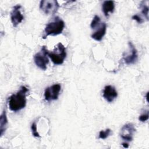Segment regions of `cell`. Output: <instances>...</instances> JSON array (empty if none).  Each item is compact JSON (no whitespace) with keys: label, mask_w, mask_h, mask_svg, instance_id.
<instances>
[{"label":"cell","mask_w":149,"mask_h":149,"mask_svg":"<svg viewBox=\"0 0 149 149\" xmlns=\"http://www.w3.org/2000/svg\"><path fill=\"white\" fill-rule=\"evenodd\" d=\"M29 91V89L26 86H22L20 87L19 91L10 96L8 105L12 111L17 112L25 107L27 101L26 95Z\"/></svg>","instance_id":"6da1fadb"},{"label":"cell","mask_w":149,"mask_h":149,"mask_svg":"<svg viewBox=\"0 0 149 149\" xmlns=\"http://www.w3.org/2000/svg\"><path fill=\"white\" fill-rule=\"evenodd\" d=\"M64 27V21L59 17L56 16L46 25L42 38L45 39L48 36H56L61 34Z\"/></svg>","instance_id":"7a4b0ae2"},{"label":"cell","mask_w":149,"mask_h":149,"mask_svg":"<svg viewBox=\"0 0 149 149\" xmlns=\"http://www.w3.org/2000/svg\"><path fill=\"white\" fill-rule=\"evenodd\" d=\"M47 55L55 65H62L66 56V48L61 42H59L53 51H48Z\"/></svg>","instance_id":"3957f363"},{"label":"cell","mask_w":149,"mask_h":149,"mask_svg":"<svg viewBox=\"0 0 149 149\" xmlns=\"http://www.w3.org/2000/svg\"><path fill=\"white\" fill-rule=\"evenodd\" d=\"M47 48L46 46H42L40 52L35 54L34 60L36 65L42 70H46L47 66L49 63V59L47 57Z\"/></svg>","instance_id":"277c9868"},{"label":"cell","mask_w":149,"mask_h":149,"mask_svg":"<svg viewBox=\"0 0 149 149\" xmlns=\"http://www.w3.org/2000/svg\"><path fill=\"white\" fill-rule=\"evenodd\" d=\"M59 8V5L55 0H43L40 1V8L46 15L55 14Z\"/></svg>","instance_id":"5b68a950"},{"label":"cell","mask_w":149,"mask_h":149,"mask_svg":"<svg viewBox=\"0 0 149 149\" xmlns=\"http://www.w3.org/2000/svg\"><path fill=\"white\" fill-rule=\"evenodd\" d=\"M61 86L59 84H53L45 88L44 91V98L47 101L56 100L58 98Z\"/></svg>","instance_id":"8992f818"},{"label":"cell","mask_w":149,"mask_h":149,"mask_svg":"<svg viewBox=\"0 0 149 149\" xmlns=\"http://www.w3.org/2000/svg\"><path fill=\"white\" fill-rule=\"evenodd\" d=\"M129 52L126 54L123 55V60L127 65L134 63L138 59V54L137 49L134 45L130 41L128 42Z\"/></svg>","instance_id":"52a82bcc"},{"label":"cell","mask_w":149,"mask_h":149,"mask_svg":"<svg viewBox=\"0 0 149 149\" xmlns=\"http://www.w3.org/2000/svg\"><path fill=\"white\" fill-rule=\"evenodd\" d=\"M136 132V129L132 123H127L123 126L120 130V137L127 142L132 141L133 134Z\"/></svg>","instance_id":"ba28073f"},{"label":"cell","mask_w":149,"mask_h":149,"mask_svg":"<svg viewBox=\"0 0 149 149\" xmlns=\"http://www.w3.org/2000/svg\"><path fill=\"white\" fill-rule=\"evenodd\" d=\"M21 6L16 5L13 6L10 12V19L13 27H16L24 19V16L20 12Z\"/></svg>","instance_id":"9c48e42d"},{"label":"cell","mask_w":149,"mask_h":149,"mask_svg":"<svg viewBox=\"0 0 149 149\" xmlns=\"http://www.w3.org/2000/svg\"><path fill=\"white\" fill-rule=\"evenodd\" d=\"M94 29L96 30L91 34V38L98 41H101L107 31V24L101 22Z\"/></svg>","instance_id":"30bf717a"},{"label":"cell","mask_w":149,"mask_h":149,"mask_svg":"<svg viewBox=\"0 0 149 149\" xmlns=\"http://www.w3.org/2000/svg\"><path fill=\"white\" fill-rule=\"evenodd\" d=\"M102 96L106 101L111 102L118 97V92L113 86L107 85L104 88Z\"/></svg>","instance_id":"8fae6325"},{"label":"cell","mask_w":149,"mask_h":149,"mask_svg":"<svg viewBox=\"0 0 149 149\" xmlns=\"http://www.w3.org/2000/svg\"><path fill=\"white\" fill-rule=\"evenodd\" d=\"M114 9L115 4L112 1H105L102 4V10L106 17L109 16V13H113Z\"/></svg>","instance_id":"7c38bea8"},{"label":"cell","mask_w":149,"mask_h":149,"mask_svg":"<svg viewBox=\"0 0 149 149\" xmlns=\"http://www.w3.org/2000/svg\"><path fill=\"white\" fill-rule=\"evenodd\" d=\"M8 125V119L6 116V111L3 110L0 119V134L1 136H2L3 134V133L5 132V130L6 129Z\"/></svg>","instance_id":"4fadbf2b"},{"label":"cell","mask_w":149,"mask_h":149,"mask_svg":"<svg viewBox=\"0 0 149 149\" xmlns=\"http://www.w3.org/2000/svg\"><path fill=\"white\" fill-rule=\"evenodd\" d=\"M140 8L141 9V13L143 14L146 19L148 20V7L144 3V1H142L140 4Z\"/></svg>","instance_id":"5bb4252c"},{"label":"cell","mask_w":149,"mask_h":149,"mask_svg":"<svg viewBox=\"0 0 149 149\" xmlns=\"http://www.w3.org/2000/svg\"><path fill=\"white\" fill-rule=\"evenodd\" d=\"M112 131L110 129H107L105 130H101L99 133V139H105L110 136Z\"/></svg>","instance_id":"9a60e30c"},{"label":"cell","mask_w":149,"mask_h":149,"mask_svg":"<svg viewBox=\"0 0 149 149\" xmlns=\"http://www.w3.org/2000/svg\"><path fill=\"white\" fill-rule=\"evenodd\" d=\"M100 22H101V19L100 17L98 15H95L90 24L91 28L92 29H94Z\"/></svg>","instance_id":"2e32d148"},{"label":"cell","mask_w":149,"mask_h":149,"mask_svg":"<svg viewBox=\"0 0 149 149\" xmlns=\"http://www.w3.org/2000/svg\"><path fill=\"white\" fill-rule=\"evenodd\" d=\"M31 129L32 134L33 135V136H34L36 137H40L39 133H38V132L37 130V125H36V122H33L32 123L31 126Z\"/></svg>","instance_id":"e0dca14e"},{"label":"cell","mask_w":149,"mask_h":149,"mask_svg":"<svg viewBox=\"0 0 149 149\" xmlns=\"http://www.w3.org/2000/svg\"><path fill=\"white\" fill-rule=\"evenodd\" d=\"M148 117H149L148 112L147 111L146 113H143V114H141V115H140L139 117V120L141 122H144L148 119Z\"/></svg>","instance_id":"ac0fdd59"},{"label":"cell","mask_w":149,"mask_h":149,"mask_svg":"<svg viewBox=\"0 0 149 149\" xmlns=\"http://www.w3.org/2000/svg\"><path fill=\"white\" fill-rule=\"evenodd\" d=\"M132 19L133 20H136L138 23H139V24H141V23H143V22H144L143 19L139 15H133V16L132 17Z\"/></svg>","instance_id":"d6986e66"},{"label":"cell","mask_w":149,"mask_h":149,"mask_svg":"<svg viewBox=\"0 0 149 149\" xmlns=\"http://www.w3.org/2000/svg\"><path fill=\"white\" fill-rule=\"evenodd\" d=\"M122 146L124 147V148H128L129 147V144L127 142H124L122 143Z\"/></svg>","instance_id":"ffe728a7"}]
</instances>
